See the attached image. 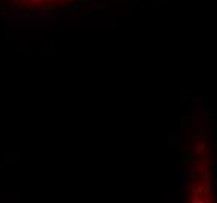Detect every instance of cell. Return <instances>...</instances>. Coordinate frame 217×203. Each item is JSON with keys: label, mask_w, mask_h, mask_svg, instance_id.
<instances>
[{"label": "cell", "mask_w": 217, "mask_h": 203, "mask_svg": "<svg viewBox=\"0 0 217 203\" xmlns=\"http://www.w3.org/2000/svg\"><path fill=\"white\" fill-rule=\"evenodd\" d=\"M23 5H30V7H44V5H58V3H67L72 0H16Z\"/></svg>", "instance_id": "6da1fadb"}]
</instances>
